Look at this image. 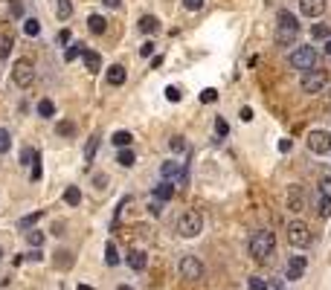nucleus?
Masks as SVG:
<instances>
[{"instance_id":"1","label":"nucleus","mask_w":331,"mask_h":290,"mask_svg":"<svg viewBox=\"0 0 331 290\" xmlns=\"http://www.w3.org/2000/svg\"><path fill=\"white\" fill-rule=\"evenodd\" d=\"M247 247H250V255H253L256 261H264V258L273 253V247H276V235H273L270 229H256L250 235Z\"/></svg>"},{"instance_id":"2","label":"nucleus","mask_w":331,"mask_h":290,"mask_svg":"<svg viewBox=\"0 0 331 290\" xmlns=\"http://www.w3.org/2000/svg\"><path fill=\"white\" fill-rule=\"evenodd\" d=\"M299 35V21L294 18V12L282 9L279 12V23H276V41L282 46L294 44V38Z\"/></svg>"},{"instance_id":"3","label":"nucleus","mask_w":331,"mask_h":290,"mask_svg":"<svg viewBox=\"0 0 331 290\" xmlns=\"http://www.w3.org/2000/svg\"><path fill=\"white\" fill-rule=\"evenodd\" d=\"M291 64H294L296 70H302V73H311V70H317V49L308 44H299L291 52V58H288Z\"/></svg>"},{"instance_id":"4","label":"nucleus","mask_w":331,"mask_h":290,"mask_svg":"<svg viewBox=\"0 0 331 290\" xmlns=\"http://www.w3.org/2000/svg\"><path fill=\"white\" fill-rule=\"evenodd\" d=\"M203 229V218L201 212H195V209H186L183 215L178 218V232L183 238H195V235H201Z\"/></svg>"},{"instance_id":"5","label":"nucleus","mask_w":331,"mask_h":290,"mask_svg":"<svg viewBox=\"0 0 331 290\" xmlns=\"http://www.w3.org/2000/svg\"><path fill=\"white\" fill-rule=\"evenodd\" d=\"M12 81L18 87H32V81H35V64L29 58H18L12 67Z\"/></svg>"},{"instance_id":"6","label":"nucleus","mask_w":331,"mask_h":290,"mask_svg":"<svg viewBox=\"0 0 331 290\" xmlns=\"http://www.w3.org/2000/svg\"><path fill=\"white\" fill-rule=\"evenodd\" d=\"M285 232H288L291 247H308V244H311V229H308L305 220H291Z\"/></svg>"},{"instance_id":"7","label":"nucleus","mask_w":331,"mask_h":290,"mask_svg":"<svg viewBox=\"0 0 331 290\" xmlns=\"http://www.w3.org/2000/svg\"><path fill=\"white\" fill-rule=\"evenodd\" d=\"M160 174H163V180L165 183H172V186H180V183H186V165L178 160H169L160 165Z\"/></svg>"},{"instance_id":"8","label":"nucleus","mask_w":331,"mask_h":290,"mask_svg":"<svg viewBox=\"0 0 331 290\" xmlns=\"http://www.w3.org/2000/svg\"><path fill=\"white\" fill-rule=\"evenodd\" d=\"M325 81H328V73L317 67V70H311V73L302 76V90L305 93H319L322 87H325Z\"/></svg>"},{"instance_id":"9","label":"nucleus","mask_w":331,"mask_h":290,"mask_svg":"<svg viewBox=\"0 0 331 290\" xmlns=\"http://www.w3.org/2000/svg\"><path fill=\"white\" fill-rule=\"evenodd\" d=\"M180 273H183V278H189V281H198V278H203L201 258H195V255H183V258H180Z\"/></svg>"},{"instance_id":"10","label":"nucleus","mask_w":331,"mask_h":290,"mask_svg":"<svg viewBox=\"0 0 331 290\" xmlns=\"http://www.w3.org/2000/svg\"><path fill=\"white\" fill-rule=\"evenodd\" d=\"M308 148L314 154H328L331 151V134L328 131H311L308 134Z\"/></svg>"},{"instance_id":"11","label":"nucleus","mask_w":331,"mask_h":290,"mask_svg":"<svg viewBox=\"0 0 331 290\" xmlns=\"http://www.w3.org/2000/svg\"><path fill=\"white\" fill-rule=\"evenodd\" d=\"M305 267H308L305 255H291V258H288V267H285V276L296 281V278L305 276Z\"/></svg>"},{"instance_id":"12","label":"nucleus","mask_w":331,"mask_h":290,"mask_svg":"<svg viewBox=\"0 0 331 290\" xmlns=\"http://www.w3.org/2000/svg\"><path fill=\"white\" fill-rule=\"evenodd\" d=\"M299 12L305 18H319L325 12V0H299Z\"/></svg>"},{"instance_id":"13","label":"nucleus","mask_w":331,"mask_h":290,"mask_svg":"<svg viewBox=\"0 0 331 290\" xmlns=\"http://www.w3.org/2000/svg\"><path fill=\"white\" fill-rule=\"evenodd\" d=\"M288 209H291V212H302V209H305V195H302L299 186H294V189L288 192Z\"/></svg>"},{"instance_id":"14","label":"nucleus","mask_w":331,"mask_h":290,"mask_svg":"<svg viewBox=\"0 0 331 290\" xmlns=\"http://www.w3.org/2000/svg\"><path fill=\"white\" fill-rule=\"evenodd\" d=\"M82 61H84V70H87V73H99V70H102V55L93 52V49H84Z\"/></svg>"},{"instance_id":"15","label":"nucleus","mask_w":331,"mask_h":290,"mask_svg":"<svg viewBox=\"0 0 331 290\" xmlns=\"http://www.w3.org/2000/svg\"><path fill=\"white\" fill-rule=\"evenodd\" d=\"M125 261H128V267H131V270H137V273H142V270H145V264H148V258H145V253H142V250H131Z\"/></svg>"},{"instance_id":"16","label":"nucleus","mask_w":331,"mask_h":290,"mask_svg":"<svg viewBox=\"0 0 331 290\" xmlns=\"http://www.w3.org/2000/svg\"><path fill=\"white\" fill-rule=\"evenodd\" d=\"M137 26H140V32H142V35H154L157 29H160V21H157L154 15H142Z\"/></svg>"},{"instance_id":"17","label":"nucleus","mask_w":331,"mask_h":290,"mask_svg":"<svg viewBox=\"0 0 331 290\" xmlns=\"http://www.w3.org/2000/svg\"><path fill=\"white\" fill-rule=\"evenodd\" d=\"M122 81H125V67H122V64H114V67H107V84L119 87Z\"/></svg>"},{"instance_id":"18","label":"nucleus","mask_w":331,"mask_h":290,"mask_svg":"<svg viewBox=\"0 0 331 290\" xmlns=\"http://www.w3.org/2000/svg\"><path fill=\"white\" fill-rule=\"evenodd\" d=\"M154 197H157V200H160V203H165V200H172V197H175V186L172 183H160L157 186V189H154Z\"/></svg>"},{"instance_id":"19","label":"nucleus","mask_w":331,"mask_h":290,"mask_svg":"<svg viewBox=\"0 0 331 290\" xmlns=\"http://www.w3.org/2000/svg\"><path fill=\"white\" fill-rule=\"evenodd\" d=\"M64 203H67V206H79V203H82V189H79V186H67V189H64Z\"/></svg>"},{"instance_id":"20","label":"nucleus","mask_w":331,"mask_h":290,"mask_svg":"<svg viewBox=\"0 0 331 290\" xmlns=\"http://www.w3.org/2000/svg\"><path fill=\"white\" fill-rule=\"evenodd\" d=\"M87 29H90L93 35H102L107 29V21L102 18V15H90V18H87Z\"/></svg>"},{"instance_id":"21","label":"nucleus","mask_w":331,"mask_h":290,"mask_svg":"<svg viewBox=\"0 0 331 290\" xmlns=\"http://www.w3.org/2000/svg\"><path fill=\"white\" fill-rule=\"evenodd\" d=\"M96 148H99V134H93V137L87 139V145H84V165H90V162H93Z\"/></svg>"},{"instance_id":"22","label":"nucleus","mask_w":331,"mask_h":290,"mask_svg":"<svg viewBox=\"0 0 331 290\" xmlns=\"http://www.w3.org/2000/svg\"><path fill=\"white\" fill-rule=\"evenodd\" d=\"M111 142H114L117 148H128L131 142H134V137H131V131H117V134L111 137Z\"/></svg>"},{"instance_id":"23","label":"nucleus","mask_w":331,"mask_h":290,"mask_svg":"<svg viewBox=\"0 0 331 290\" xmlns=\"http://www.w3.org/2000/svg\"><path fill=\"white\" fill-rule=\"evenodd\" d=\"M117 162L122 165V168H131V165L137 162V157H134V151H131V148H119V154H117Z\"/></svg>"},{"instance_id":"24","label":"nucleus","mask_w":331,"mask_h":290,"mask_svg":"<svg viewBox=\"0 0 331 290\" xmlns=\"http://www.w3.org/2000/svg\"><path fill=\"white\" fill-rule=\"evenodd\" d=\"M105 264H107V267H117V264H119L117 244H114V241H107V244H105Z\"/></svg>"},{"instance_id":"25","label":"nucleus","mask_w":331,"mask_h":290,"mask_svg":"<svg viewBox=\"0 0 331 290\" xmlns=\"http://www.w3.org/2000/svg\"><path fill=\"white\" fill-rule=\"evenodd\" d=\"M319 195H328L331 197V171H328V168H322V171H319Z\"/></svg>"},{"instance_id":"26","label":"nucleus","mask_w":331,"mask_h":290,"mask_svg":"<svg viewBox=\"0 0 331 290\" xmlns=\"http://www.w3.org/2000/svg\"><path fill=\"white\" fill-rule=\"evenodd\" d=\"M38 116H44V119L56 116V104L49 102V99H41V102H38Z\"/></svg>"},{"instance_id":"27","label":"nucleus","mask_w":331,"mask_h":290,"mask_svg":"<svg viewBox=\"0 0 331 290\" xmlns=\"http://www.w3.org/2000/svg\"><path fill=\"white\" fill-rule=\"evenodd\" d=\"M56 15H59L61 21H67V18L73 15V6H70V0H59V3H56Z\"/></svg>"},{"instance_id":"28","label":"nucleus","mask_w":331,"mask_h":290,"mask_svg":"<svg viewBox=\"0 0 331 290\" xmlns=\"http://www.w3.org/2000/svg\"><path fill=\"white\" fill-rule=\"evenodd\" d=\"M56 267H73V253L70 250H59V253H56Z\"/></svg>"},{"instance_id":"29","label":"nucleus","mask_w":331,"mask_h":290,"mask_svg":"<svg viewBox=\"0 0 331 290\" xmlns=\"http://www.w3.org/2000/svg\"><path fill=\"white\" fill-rule=\"evenodd\" d=\"M82 52H84L82 44H67V49H64V61H76Z\"/></svg>"},{"instance_id":"30","label":"nucleus","mask_w":331,"mask_h":290,"mask_svg":"<svg viewBox=\"0 0 331 290\" xmlns=\"http://www.w3.org/2000/svg\"><path fill=\"white\" fill-rule=\"evenodd\" d=\"M56 134H59V137H73V134H76V125L64 119V122H59V125H56Z\"/></svg>"},{"instance_id":"31","label":"nucleus","mask_w":331,"mask_h":290,"mask_svg":"<svg viewBox=\"0 0 331 290\" xmlns=\"http://www.w3.org/2000/svg\"><path fill=\"white\" fill-rule=\"evenodd\" d=\"M24 32L29 35V38H35V35L41 32V23H38L35 18H26V21H24Z\"/></svg>"},{"instance_id":"32","label":"nucleus","mask_w":331,"mask_h":290,"mask_svg":"<svg viewBox=\"0 0 331 290\" xmlns=\"http://www.w3.org/2000/svg\"><path fill=\"white\" fill-rule=\"evenodd\" d=\"M38 157H41V154H38L35 148H24L21 151V162H24V165H35Z\"/></svg>"},{"instance_id":"33","label":"nucleus","mask_w":331,"mask_h":290,"mask_svg":"<svg viewBox=\"0 0 331 290\" xmlns=\"http://www.w3.org/2000/svg\"><path fill=\"white\" fill-rule=\"evenodd\" d=\"M311 35H314V38H319V41H322V38H328V35H331L328 23H314V26H311Z\"/></svg>"},{"instance_id":"34","label":"nucleus","mask_w":331,"mask_h":290,"mask_svg":"<svg viewBox=\"0 0 331 290\" xmlns=\"http://www.w3.org/2000/svg\"><path fill=\"white\" fill-rule=\"evenodd\" d=\"M26 238H29V244H32L35 250H41V244H44V238H47V235H44L41 229H32V232H26Z\"/></svg>"},{"instance_id":"35","label":"nucleus","mask_w":331,"mask_h":290,"mask_svg":"<svg viewBox=\"0 0 331 290\" xmlns=\"http://www.w3.org/2000/svg\"><path fill=\"white\" fill-rule=\"evenodd\" d=\"M317 209H319V215H322V218H328V215H331V197L328 195H319Z\"/></svg>"},{"instance_id":"36","label":"nucleus","mask_w":331,"mask_h":290,"mask_svg":"<svg viewBox=\"0 0 331 290\" xmlns=\"http://www.w3.org/2000/svg\"><path fill=\"white\" fill-rule=\"evenodd\" d=\"M9 148H12V137H9L6 128H0V154H6Z\"/></svg>"},{"instance_id":"37","label":"nucleus","mask_w":331,"mask_h":290,"mask_svg":"<svg viewBox=\"0 0 331 290\" xmlns=\"http://www.w3.org/2000/svg\"><path fill=\"white\" fill-rule=\"evenodd\" d=\"M165 99H169V102H180V99H183V90L175 87V84H169V87H165Z\"/></svg>"},{"instance_id":"38","label":"nucleus","mask_w":331,"mask_h":290,"mask_svg":"<svg viewBox=\"0 0 331 290\" xmlns=\"http://www.w3.org/2000/svg\"><path fill=\"white\" fill-rule=\"evenodd\" d=\"M215 134H218V137H227V134H230V125H227L224 116H215Z\"/></svg>"},{"instance_id":"39","label":"nucleus","mask_w":331,"mask_h":290,"mask_svg":"<svg viewBox=\"0 0 331 290\" xmlns=\"http://www.w3.org/2000/svg\"><path fill=\"white\" fill-rule=\"evenodd\" d=\"M41 215H44L41 209H38V212H32V215H24V218H21V226H32V223H38V220H41Z\"/></svg>"},{"instance_id":"40","label":"nucleus","mask_w":331,"mask_h":290,"mask_svg":"<svg viewBox=\"0 0 331 290\" xmlns=\"http://www.w3.org/2000/svg\"><path fill=\"white\" fill-rule=\"evenodd\" d=\"M247 287L250 290H267V281H264V278H259V276H253L247 281Z\"/></svg>"},{"instance_id":"41","label":"nucleus","mask_w":331,"mask_h":290,"mask_svg":"<svg viewBox=\"0 0 331 290\" xmlns=\"http://www.w3.org/2000/svg\"><path fill=\"white\" fill-rule=\"evenodd\" d=\"M169 145H172V151L183 154V151H186V139H183V137H172V142H169Z\"/></svg>"},{"instance_id":"42","label":"nucleus","mask_w":331,"mask_h":290,"mask_svg":"<svg viewBox=\"0 0 331 290\" xmlns=\"http://www.w3.org/2000/svg\"><path fill=\"white\" fill-rule=\"evenodd\" d=\"M215 99H218V90H215V87H206V90H201V102H215Z\"/></svg>"},{"instance_id":"43","label":"nucleus","mask_w":331,"mask_h":290,"mask_svg":"<svg viewBox=\"0 0 331 290\" xmlns=\"http://www.w3.org/2000/svg\"><path fill=\"white\" fill-rule=\"evenodd\" d=\"M203 3H206V0H183V6H186L189 12H201Z\"/></svg>"},{"instance_id":"44","label":"nucleus","mask_w":331,"mask_h":290,"mask_svg":"<svg viewBox=\"0 0 331 290\" xmlns=\"http://www.w3.org/2000/svg\"><path fill=\"white\" fill-rule=\"evenodd\" d=\"M29 177H32L35 183H38V180H41V177H44V168H41V157H38V160H35V165H32V174H29Z\"/></svg>"},{"instance_id":"45","label":"nucleus","mask_w":331,"mask_h":290,"mask_svg":"<svg viewBox=\"0 0 331 290\" xmlns=\"http://www.w3.org/2000/svg\"><path fill=\"white\" fill-rule=\"evenodd\" d=\"M9 12H12L15 18H21V15H24V3H21V0H12V3H9Z\"/></svg>"},{"instance_id":"46","label":"nucleus","mask_w":331,"mask_h":290,"mask_svg":"<svg viewBox=\"0 0 331 290\" xmlns=\"http://www.w3.org/2000/svg\"><path fill=\"white\" fill-rule=\"evenodd\" d=\"M148 212H151V215H160V212H163V203H160L157 197H151V200H148Z\"/></svg>"},{"instance_id":"47","label":"nucleus","mask_w":331,"mask_h":290,"mask_svg":"<svg viewBox=\"0 0 331 290\" xmlns=\"http://www.w3.org/2000/svg\"><path fill=\"white\" fill-rule=\"evenodd\" d=\"M140 55L142 58H148V55H154V41H145V44L140 46Z\"/></svg>"},{"instance_id":"48","label":"nucleus","mask_w":331,"mask_h":290,"mask_svg":"<svg viewBox=\"0 0 331 290\" xmlns=\"http://www.w3.org/2000/svg\"><path fill=\"white\" fill-rule=\"evenodd\" d=\"M9 46H12V38H3V41H0V58L9 55Z\"/></svg>"},{"instance_id":"49","label":"nucleus","mask_w":331,"mask_h":290,"mask_svg":"<svg viewBox=\"0 0 331 290\" xmlns=\"http://www.w3.org/2000/svg\"><path fill=\"white\" fill-rule=\"evenodd\" d=\"M93 186H96V189H105V186H107V174H96Z\"/></svg>"},{"instance_id":"50","label":"nucleus","mask_w":331,"mask_h":290,"mask_svg":"<svg viewBox=\"0 0 331 290\" xmlns=\"http://www.w3.org/2000/svg\"><path fill=\"white\" fill-rule=\"evenodd\" d=\"M56 41H59V44H70V32H67V29H61V32L56 35Z\"/></svg>"},{"instance_id":"51","label":"nucleus","mask_w":331,"mask_h":290,"mask_svg":"<svg viewBox=\"0 0 331 290\" xmlns=\"http://www.w3.org/2000/svg\"><path fill=\"white\" fill-rule=\"evenodd\" d=\"M241 122H253V110H250V107H241Z\"/></svg>"},{"instance_id":"52","label":"nucleus","mask_w":331,"mask_h":290,"mask_svg":"<svg viewBox=\"0 0 331 290\" xmlns=\"http://www.w3.org/2000/svg\"><path fill=\"white\" fill-rule=\"evenodd\" d=\"M24 258H29V261H41V250H32V253H24Z\"/></svg>"},{"instance_id":"53","label":"nucleus","mask_w":331,"mask_h":290,"mask_svg":"<svg viewBox=\"0 0 331 290\" xmlns=\"http://www.w3.org/2000/svg\"><path fill=\"white\" fill-rule=\"evenodd\" d=\"M279 151L288 154V151H291V139H279Z\"/></svg>"},{"instance_id":"54","label":"nucleus","mask_w":331,"mask_h":290,"mask_svg":"<svg viewBox=\"0 0 331 290\" xmlns=\"http://www.w3.org/2000/svg\"><path fill=\"white\" fill-rule=\"evenodd\" d=\"M102 3H105V6H111V9H119V6H122V0H102Z\"/></svg>"},{"instance_id":"55","label":"nucleus","mask_w":331,"mask_h":290,"mask_svg":"<svg viewBox=\"0 0 331 290\" xmlns=\"http://www.w3.org/2000/svg\"><path fill=\"white\" fill-rule=\"evenodd\" d=\"M76 290H93V287H87V284H79V287H76Z\"/></svg>"},{"instance_id":"56","label":"nucleus","mask_w":331,"mask_h":290,"mask_svg":"<svg viewBox=\"0 0 331 290\" xmlns=\"http://www.w3.org/2000/svg\"><path fill=\"white\" fill-rule=\"evenodd\" d=\"M325 52H328V55H331V38H328V44H325Z\"/></svg>"},{"instance_id":"57","label":"nucleus","mask_w":331,"mask_h":290,"mask_svg":"<svg viewBox=\"0 0 331 290\" xmlns=\"http://www.w3.org/2000/svg\"><path fill=\"white\" fill-rule=\"evenodd\" d=\"M117 290H131V287H128V284H119V287H117Z\"/></svg>"},{"instance_id":"58","label":"nucleus","mask_w":331,"mask_h":290,"mask_svg":"<svg viewBox=\"0 0 331 290\" xmlns=\"http://www.w3.org/2000/svg\"><path fill=\"white\" fill-rule=\"evenodd\" d=\"M273 290H285V287H282V284H273Z\"/></svg>"},{"instance_id":"59","label":"nucleus","mask_w":331,"mask_h":290,"mask_svg":"<svg viewBox=\"0 0 331 290\" xmlns=\"http://www.w3.org/2000/svg\"><path fill=\"white\" fill-rule=\"evenodd\" d=\"M0 258H3V250H0Z\"/></svg>"}]
</instances>
